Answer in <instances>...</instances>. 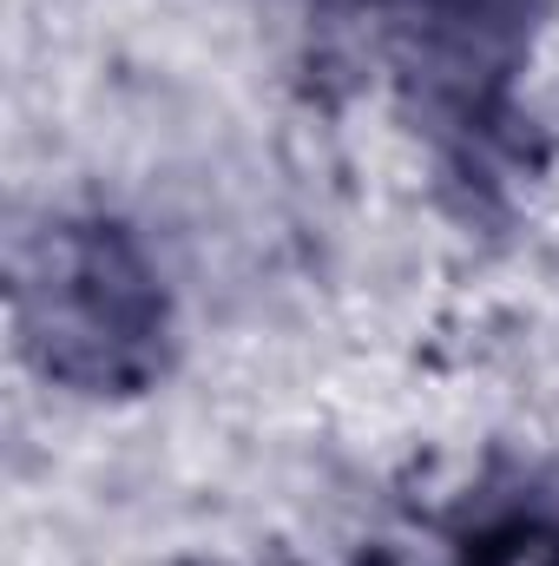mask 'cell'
I'll list each match as a JSON object with an SVG mask.
<instances>
[{
    "label": "cell",
    "mask_w": 559,
    "mask_h": 566,
    "mask_svg": "<svg viewBox=\"0 0 559 566\" xmlns=\"http://www.w3.org/2000/svg\"><path fill=\"white\" fill-rule=\"evenodd\" d=\"M13 329L73 396H139L165 376L171 296L113 218H46L13 244Z\"/></svg>",
    "instance_id": "obj_1"
},
{
    "label": "cell",
    "mask_w": 559,
    "mask_h": 566,
    "mask_svg": "<svg viewBox=\"0 0 559 566\" xmlns=\"http://www.w3.org/2000/svg\"><path fill=\"white\" fill-rule=\"evenodd\" d=\"M402 93L434 133L474 158L514 126V73L527 60L534 0H362Z\"/></svg>",
    "instance_id": "obj_2"
}]
</instances>
